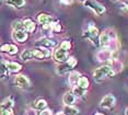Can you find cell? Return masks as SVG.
Returning a JSON list of instances; mask_svg holds the SVG:
<instances>
[{
    "label": "cell",
    "instance_id": "obj_1",
    "mask_svg": "<svg viewBox=\"0 0 128 115\" xmlns=\"http://www.w3.org/2000/svg\"><path fill=\"white\" fill-rule=\"evenodd\" d=\"M84 7L89 8L90 10H92L98 16H101V14L105 12V7L103 5H101L100 2H98L96 0H86L84 2Z\"/></svg>",
    "mask_w": 128,
    "mask_h": 115
},
{
    "label": "cell",
    "instance_id": "obj_2",
    "mask_svg": "<svg viewBox=\"0 0 128 115\" xmlns=\"http://www.w3.org/2000/svg\"><path fill=\"white\" fill-rule=\"evenodd\" d=\"M112 67L110 66H102L100 68L95 69L94 72H93V77H94L96 80H102V79H104L105 77H108L110 72L112 71Z\"/></svg>",
    "mask_w": 128,
    "mask_h": 115
},
{
    "label": "cell",
    "instance_id": "obj_3",
    "mask_svg": "<svg viewBox=\"0 0 128 115\" xmlns=\"http://www.w3.org/2000/svg\"><path fill=\"white\" fill-rule=\"evenodd\" d=\"M54 59L57 61V63H66L67 60L69 59L68 58V51H66V49L62 48V47H58V48L56 49V51L54 52V55H53Z\"/></svg>",
    "mask_w": 128,
    "mask_h": 115
},
{
    "label": "cell",
    "instance_id": "obj_4",
    "mask_svg": "<svg viewBox=\"0 0 128 115\" xmlns=\"http://www.w3.org/2000/svg\"><path fill=\"white\" fill-rule=\"evenodd\" d=\"M84 36L86 38H89V40L93 41V42H95L98 38H100V32H98L96 26H94L93 24H90L86 34H84Z\"/></svg>",
    "mask_w": 128,
    "mask_h": 115
},
{
    "label": "cell",
    "instance_id": "obj_5",
    "mask_svg": "<svg viewBox=\"0 0 128 115\" xmlns=\"http://www.w3.org/2000/svg\"><path fill=\"white\" fill-rule=\"evenodd\" d=\"M12 37L16 42L18 43H25L28 40V33L25 30H20V31H13Z\"/></svg>",
    "mask_w": 128,
    "mask_h": 115
},
{
    "label": "cell",
    "instance_id": "obj_6",
    "mask_svg": "<svg viewBox=\"0 0 128 115\" xmlns=\"http://www.w3.org/2000/svg\"><path fill=\"white\" fill-rule=\"evenodd\" d=\"M14 83H16V87L22 88V89H26V88L30 87V80H28V77L24 75L16 76V79H14Z\"/></svg>",
    "mask_w": 128,
    "mask_h": 115
},
{
    "label": "cell",
    "instance_id": "obj_7",
    "mask_svg": "<svg viewBox=\"0 0 128 115\" xmlns=\"http://www.w3.org/2000/svg\"><path fill=\"white\" fill-rule=\"evenodd\" d=\"M36 46H40V47H45V48H49V47H54L57 45V42L53 38H49V37H43L38 40L37 42L35 43Z\"/></svg>",
    "mask_w": 128,
    "mask_h": 115
},
{
    "label": "cell",
    "instance_id": "obj_8",
    "mask_svg": "<svg viewBox=\"0 0 128 115\" xmlns=\"http://www.w3.org/2000/svg\"><path fill=\"white\" fill-rule=\"evenodd\" d=\"M115 96L113 95V94H107V95H105L103 99H102L101 101V106L102 107H105V108H110L112 106H114L115 105Z\"/></svg>",
    "mask_w": 128,
    "mask_h": 115
},
{
    "label": "cell",
    "instance_id": "obj_9",
    "mask_svg": "<svg viewBox=\"0 0 128 115\" xmlns=\"http://www.w3.org/2000/svg\"><path fill=\"white\" fill-rule=\"evenodd\" d=\"M37 21L43 26V25L49 24V23L53 22V18H52L50 14H47V13H38V16H37Z\"/></svg>",
    "mask_w": 128,
    "mask_h": 115
},
{
    "label": "cell",
    "instance_id": "obj_10",
    "mask_svg": "<svg viewBox=\"0 0 128 115\" xmlns=\"http://www.w3.org/2000/svg\"><path fill=\"white\" fill-rule=\"evenodd\" d=\"M23 24H24V30L26 31L28 33H33V32L36 30L35 22L31 19H25L24 21H23Z\"/></svg>",
    "mask_w": 128,
    "mask_h": 115
},
{
    "label": "cell",
    "instance_id": "obj_11",
    "mask_svg": "<svg viewBox=\"0 0 128 115\" xmlns=\"http://www.w3.org/2000/svg\"><path fill=\"white\" fill-rule=\"evenodd\" d=\"M62 101L65 103V105H68V106H72L76 102V95L71 92H67L62 98Z\"/></svg>",
    "mask_w": 128,
    "mask_h": 115
},
{
    "label": "cell",
    "instance_id": "obj_12",
    "mask_svg": "<svg viewBox=\"0 0 128 115\" xmlns=\"http://www.w3.org/2000/svg\"><path fill=\"white\" fill-rule=\"evenodd\" d=\"M80 78H81V76H80L79 72L78 71H72L70 73V76H69V78H68L69 84L72 85V87H76V85L78 84V82H79Z\"/></svg>",
    "mask_w": 128,
    "mask_h": 115
},
{
    "label": "cell",
    "instance_id": "obj_13",
    "mask_svg": "<svg viewBox=\"0 0 128 115\" xmlns=\"http://www.w3.org/2000/svg\"><path fill=\"white\" fill-rule=\"evenodd\" d=\"M6 4L8 6H11V7H13V8L20 9L25 5V0H7Z\"/></svg>",
    "mask_w": 128,
    "mask_h": 115
},
{
    "label": "cell",
    "instance_id": "obj_14",
    "mask_svg": "<svg viewBox=\"0 0 128 115\" xmlns=\"http://www.w3.org/2000/svg\"><path fill=\"white\" fill-rule=\"evenodd\" d=\"M7 67L9 68V70L11 72H19L20 70L22 69V66L19 63H14V61H11V63H6Z\"/></svg>",
    "mask_w": 128,
    "mask_h": 115
},
{
    "label": "cell",
    "instance_id": "obj_15",
    "mask_svg": "<svg viewBox=\"0 0 128 115\" xmlns=\"http://www.w3.org/2000/svg\"><path fill=\"white\" fill-rule=\"evenodd\" d=\"M12 106H13V100H12V98L6 99L4 101L1 103V112L10 110V108H12Z\"/></svg>",
    "mask_w": 128,
    "mask_h": 115
},
{
    "label": "cell",
    "instance_id": "obj_16",
    "mask_svg": "<svg viewBox=\"0 0 128 115\" xmlns=\"http://www.w3.org/2000/svg\"><path fill=\"white\" fill-rule=\"evenodd\" d=\"M32 58H34V52L32 51V49H25L21 54V59L24 61H28V60L32 59Z\"/></svg>",
    "mask_w": 128,
    "mask_h": 115
},
{
    "label": "cell",
    "instance_id": "obj_17",
    "mask_svg": "<svg viewBox=\"0 0 128 115\" xmlns=\"http://www.w3.org/2000/svg\"><path fill=\"white\" fill-rule=\"evenodd\" d=\"M46 106H47V102H46L44 99H38L37 101H35V103H34V107H35L36 110H40V111L46 110Z\"/></svg>",
    "mask_w": 128,
    "mask_h": 115
},
{
    "label": "cell",
    "instance_id": "obj_18",
    "mask_svg": "<svg viewBox=\"0 0 128 115\" xmlns=\"http://www.w3.org/2000/svg\"><path fill=\"white\" fill-rule=\"evenodd\" d=\"M89 85H90V82H89V79L86 78V76H81V78H80V80L79 82H78V87L81 88V89H88L89 88Z\"/></svg>",
    "mask_w": 128,
    "mask_h": 115
},
{
    "label": "cell",
    "instance_id": "obj_19",
    "mask_svg": "<svg viewBox=\"0 0 128 115\" xmlns=\"http://www.w3.org/2000/svg\"><path fill=\"white\" fill-rule=\"evenodd\" d=\"M72 68H74V67H72L71 65L69 64L68 61H67L65 65H62V66H59V67H58V68H57V72L60 73V75H64V73L68 72L69 70H71Z\"/></svg>",
    "mask_w": 128,
    "mask_h": 115
},
{
    "label": "cell",
    "instance_id": "obj_20",
    "mask_svg": "<svg viewBox=\"0 0 128 115\" xmlns=\"http://www.w3.org/2000/svg\"><path fill=\"white\" fill-rule=\"evenodd\" d=\"M64 113L66 115H78L79 114V110L74 106H68V105H66Z\"/></svg>",
    "mask_w": 128,
    "mask_h": 115
},
{
    "label": "cell",
    "instance_id": "obj_21",
    "mask_svg": "<svg viewBox=\"0 0 128 115\" xmlns=\"http://www.w3.org/2000/svg\"><path fill=\"white\" fill-rule=\"evenodd\" d=\"M12 29L13 31H20V30H24V24H23V21H20V20H16L12 23Z\"/></svg>",
    "mask_w": 128,
    "mask_h": 115
},
{
    "label": "cell",
    "instance_id": "obj_22",
    "mask_svg": "<svg viewBox=\"0 0 128 115\" xmlns=\"http://www.w3.org/2000/svg\"><path fill=\"white\" fill-rule=\"evenodd\" d=\"M9 68L7 67V65H6L4 61H2L1 63V78L4 79V77H7L8 75H9Z\"/></svg>",
    "mask_w": 128,
    "mask_h": 115
},
{
    "label": "cell",
    "instance_id": "obj_23",
    "mask_svg": "<svg viewBox=\"0 0 128 115\" xmlns=\"http://www.w3.org/2000/svg\"><path fill=\"white\" fill-rule=\"evenodd\" d=\"M74 95H77V96H83L84 94H86V90L81 89V88H79V87H74Z\"/></svg>",
    "mask_w": 128,
    "mask_h": 115
},
{
    "label": "cell",
    "instance_id": "obj_24",
    "mask_svg": "<svg viewBox=\"0 0 128 115\" xmlns=\"http://www.w3.org/2000/svg\"><path fill=\"white\" fill-rule=\"evenodd\" d=\"M52 28H53V32H56V33H59L62 31V25L58 22H52Z\"/></svg>",
    "mask_w": 128,
    "mask_h": 115
},
{
    "label": "cell",
    "instance_id": "obj_25",
    "mask_svg": "<svg viewBox=\"0 0 128 115\" xmlns=\"http://www.w3.org/2000/svg\"><path fill=\"white\" fill-rule=\"evenodd\" d=\"M60 47L66 49V51H69V49L71 48V43L69 42V41H62V44H60Z\"/></svg>",
    "mask_w": 128,
    "mask_h": 115
},
{
    "label": "cell",
    "instance_id": "obj_26",
    "mask_svg": "<svg viewBox=\"0 0 128 115\" xmlns=\"http://www.w3.org/2000/svg\"><path fill=\"white\" fill-rule=\"evenodd\" d=\"M16 53H18V47L14 45V44H10V48H9L8 54L9 55H16Z\"/></svg>",
    "mask_w": 128,
    "mask_h": 115
},
{
    "label": "cell",
    "instance_id": "obj_27",
    "mask_svg": "<svg viewBox=\"0 0 128 115\" xmlns=\"http://www.w3.org/2000/svg\"><path fill=\"white\" fill-rule=\"evenodd\" d=\"M38 115H53V112L49 108H46V110H43L42 112H40Z\"/></svg>",
    "mask_w": 128,
    "mask_h": 115
},
{
    "label": "cell",
    "instance_id": "obj_28",
    "mask_svg": "<svg viewBox=\"0 0 128 115\" xmlns=\"http://www.w3.org/2000/svg\"><path fill=\"white\" fill-rule=\"evenodd\" d=\"M60 4L64 6H70L74 4V0H60Z\"/></svg>",
    "mask_w": 128,
    "mask_h": 115
},
{
    "label": "cell",
    "instance_id": "obj_29",
    "mask_svg": "<svg viewBox=\"0 0 128 115\" xmlns=\"http://www.w3.org/2000/svg\"><path fill=\"white\" fill-rule=\"evenodd\" d=\"M9 48H10V44H4L1 46V52H9Z\"/></svg>",
    "mask_w": 128,
    "mask_h": 115
},
{
    "label": "cell",
    "instance_id": "obj_30",
    "mask_svg": "<svg viewBox=\"0 0 128 115\" xmlns=\"http://www.w3.org/2000/svg\"><path fill=\"white\" fill-rule=\"evenodd\" d=\"M120 9L124 11H126V12H128V2H124V4L120 5Z\"/></svg>",
    "mask_w": 128,
    "mask_h": 115
},
{
    "label": "cell",
    "instance_id": "obj_31",
    "mask_svg": "<svg viewBox=\"0 0 128 115\" xmlns=\"http://www.w3.org/2000/svg\"><path fill=\"white\" fill-rule=\"evenodd\" d=\"M1 115H13V110H12V108H10V110L1 112Z\"/></svg>",
    "mask_w": 128,
    "mask_h": 115
},
{
    "label": "cell",
    "instance_id": "obj_32",
    "mask_svg": "<svg viewBox=\"0 0 128 115\" xmlns=\"http://www.w3.org/2000/svg\"><path fill=\"white\" fill-rule=\"evenodd\" d=\"M24 115H36V114H35V111L34 110H28Z\"/></svg>",
    "mask_w": 128,
    "mask_h": 115
},
{
    "label": "cell",
    "instance_id": "obj_33",
    "mask_svg": "<svg viewBox=\"0 0 128 115\" xmlns=\"http://www.w3.org/2000/svg\"><path fill=\"white\" fill-rule=\"evenodd\" d=\"M56 115H66V114L64 113V112H59V113H57Z\"/></svg>",
    "mask_w": 128,
    "mask_h": 115
},
{
    "label": "cell",
    "instance_id": "obj_34",
    "mask_svg": "<svg viewBox=\"0 0 128 115\" xmlns=\"http://www.w3.org/2000/svg\"><path fill=\"white\" fill-rule=\"evenodd\" d=\"M95 115H104V114H102V113H96Z\"/></svg>",
    "mask_w": 128,
    "mask_h": 115
},
{
    "label": "cell",
    "instance_id": "obj_35",
    "mask_svg": "<svg viewBox=\"0 0 128 115\" xmlns=\"http://www.w3.org/2000/svg\"><path fill=\"white\" fill-rule=\"evenodd\" d=\"M112 1H113V2H116V1H118V0H112Z\"/></svg>",
    "mask_w": 128,
    "mask_h": 115
},
{
    "label": "cell",
    "instance_id": "obj_36",
    "mask_svg": "<svg viewBox=\"0 0 128 115\" xmlns=\"http://www.w3.org/2000/svg\"><path fill=\"white\" fill-rule=\"evenodd\" d=\"M80 1H83V2H86V0H80Z\"/></svg>",
    "mask_w": 128,
    "mask_h": 115
},
{
    "label": "cell",
    "instance_id": "obj_37",
    "mask_svg": "<svg viewBox=\"0 0 128 115\" xmlns=\"http://www.w3.org/2000/svg\"><path fill=\"white\" fill-rule=\"evenodd\" d=\"M127 115H128V110H127Z\"/></svg>",
    "mask_w": 128,
    "mask_h": 115
}]
</instances>
